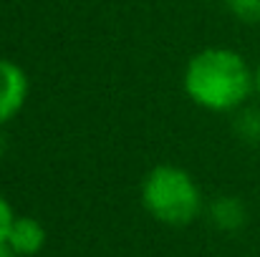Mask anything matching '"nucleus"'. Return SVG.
<instances>
[{
	"instance_id": "nucleus-1",
	"label": "nucleus",
	"mask_w": 260,
	"mask_h": 257,
	"mask_svg": "<svg viewBox=\"0 0 260 257\" xmlns=\"http://www.w3.org/2000/svg\"><path fill=\"white\" fill-rule=\"evenodd\" d=\"M255 88V74L233 48H205L184 68L187 96L215 114L240 108Z\"/></svg>"
},
{
	"instance_id": "nucleus-2",
	"label": "nucleus",
	"mask_w": 260,
	"mask_h": 257,
	"mask_svg": "<svg viewBox=\"0 0 260 257\" xmlns=\"http://www.w3.org/2000/svg\"><path fill=\"white\" fill-rule=\"evenodd\" d=\"M144 209L172 227L189 225L202 209V194L192 174L172 164H159L142 181Z\"/></svg>"
},
{
	"instance_id": "nucleus-3",
	"label": "nucleus",
	"mask_w": 260,
	"mask_h": 257,
	"mask_svg": "<svg viewBox=\"0 0 260 257\" xmlns=\"http://www.w3.org/2000/svg\"><path fill=\"white\" fill-rule=\"evenodd\" d=\"M28 98L25 71L8 58H0V126L20 114Z\"/></svg>"
},
{
	"instance_id": "nucleus-4",
	"label": "nucleus",
	"mask_w": 260,
	"mask_h": 257,
	"mask_svg": "<svg viewBox=\"0 0 260 257\" xmlns=\"http://www.w3.org/2000/svg\"><path fill=\"white\" fill-rule=\"evenodd\" d=\"M8 250L13 255L33 257L38 255L46 245V227L36 217H15L10 235H8Z\"/></svg>"
},
{
	"instance_id": "nucleus-5",
	"label": "nucleus",
	"mask_w": 260,
	"mask_h": 257,
	"mask_svg": "<svg viewBox=\"0 0 260 257\" xmlns=\"http://www.w3.org/2000/svg\"><path fill=\"white\" fill-rule=\"evenodd\" d=\"M210 219L222 232H238L248 222V209H245V204H243L240 197L225 194V197H217L210 204Z\"/></svg>"
},
{
	"instance_id": "nucleus-6",
	"label": "nucleus",
	"mask_w": 260,
	"mask_h": 257,
	"mask_svg": "<svg viewBox=\"0 0 260 257\" xmlns=\"http://www.w3.org/2000/svg\"><path fill=\"white\" fill-rule=\"evenodd\" d=\"M235 134L245 144H260V108H243L238 114Z\"/></svg>"
},
{
	"instance_id": "nucleus-7",
	"label": "nucleus",
	"mask_w": 260,
	"mask_h": 257,
	"mask_svg": "<svg viewBox=\"0 0 260 257\" xmlns=\"http://www.w3.org/2000/svg\"><path fill=\"white\" fill-rule=\"evenodd\" d=\"M225 5L230 8V13L248 23V25H258L260 23V0H225Z\"/></svg>"
},
{
	"instance_id": "nucleus-8",
	"label": "nucleus",
	"mask_w": 260,
	"mask_h": 257,
	"mask_svg": "<svg viewBox=\"0 0 260 257\" xmlns=\"http://www.w3.org/2000/svg\"><path fill=\"white\" fill-rule=\"evenodd\" d=\"M15 222V214H13V207L8 204V199L0 194V245L8 242V235H10V227Z\"/></svg>"
},
{
	"instance_id": "nucleus-9",
	"label": "nucleus",
	"mask_w": 260,
	"mask_h": 257,
	"mask_svg": "<svg viewBox=\"0 0 260 257\" xmlns=\"http://www.w3.org/2000/svg\"><path fill=\"white\" fill-rule=\"evenodd\" d=\"M0 257H15V255L8 250V245H0Z\"/></svg>"
},
{
	"instance_id": "nucleus-10",
	"label": "nucleus",
	"mask_w": 260,
	"mask_h": 257,
	"mask_svg": "<svg viewBox=\"0 0 260 257\" xmlns=\"http://www.w3.org/2000/svg\"><path fill=\"white\" fill-rule=\"evenodd\" d=\"M255 88H258V93H260V66L255 68Z\"/></svg>"
}]
</instances>
